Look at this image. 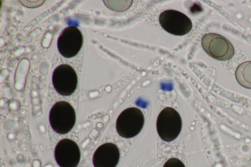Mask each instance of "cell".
I'll list each match as a JSON object with an SVG mask.
<instances>
[{"mask_svg":"<svg viewBox=\"0 0 251 167\" xmlns=\"http://www.w3.org/2000/svg\"><path fill=\"white\" fill-rule=\"evenodd\" d=\"M120 159V151L116 145L107 143L100 145L93 156L94 167H116Z\"/></svg>","mask_w":251,"mask_h":167,"instance_id":"cell-9","label":"cell"},{"mask_svg":"<svg viewBox=\"0 0 251 167\" xmlns=\"http://www.w3.org/2000/svg\"><path fill=\"white\" fill-rule=\"evenodd\" d=\"M159 21L166 31L176 36L187 34L192 28L190 18L182 12L175 10H167L161 13Z\"/></svg>","mask_w":251,"mask_h":167,"instance_id":"cell-5","label":"cell"},{"mask_svg":"<svg viewBox=\"0 0 251 167\" xmlns=\"http://www.w3.org/2000/svg\"><path fill=\"white\" fill-rule=\"evenodd\" d=\"M75 112L73 107L68 102L60 101L51 107L49 114V121L52 129L59 134L69 132L75 124Z\"/></svg>","mask_w":251,"mask_h":167,"instance_id":"cell-1","label":"cell"},{"mask_svg":"<svg viewBox=\"0 0 251 167\" xmlns=\"http://www.w3.org/2000/svg\"><path fill=\"white\" fill-rule=\"evenodd\" d=\"M204 50L211 57L220 61L232 57L234 48L231 43L224 36L213 33L204 35L201 41Z\"/></svg>","mask_w":251,"mask_h":167,"instance_id":"cell-4","label":"cell"},{"mask_svg":"<svg viewBox=\"0 0 251 167\" xmlns=\"http://www.w3.org/2000/svg\"><path fill=\"white\" fill-rule=\"evenodd\" d=\"M57 48L59 53L65 58H72L77 54L83 45V36L75 26L65 28L57 39Z\"/></svg>","mask_w":251,"mask_h":167,"instance_id":"cell-7","label":"cell"},{"mask_svg":"<svg viewBox=\"0 0 251 167\" xmlns=\"http://www.w3.org/2000/svg\"><path fill=\"white\" fill-rule=\"evenodd\" d=\"M163 167H185V166L180 160L172 158L165 162Z\"/></svg>","mask_w":251,"mask_h":167,"instance_id":"cell-12","label":"cell"},{"mask_svg":"<svg viewBox=\"0 0 251 167\" xmlns=\"http://www.w3.org/2000/svg\"><path fill=\"white\" fill-rule=\"evenodd\" d=\"M235 77L242 87L251 89V61H246L240 64L235 71Z\"/></svg>","mask_w":251,"mask_h":167,"instance_id":"cell-10","label":"cell"},{"mask_svg":"<svg viewBox=\"0 0 251 167\" xmlns=\"http://www.w3.org/2000/svg\"><path fill=\"white\" fill-rule=\"evenodd\" d=\"M80 156L79 148L72 140H61L55 147V159L60 167H76L79 163Z\"/></svg>","mask_w":251,"mask_h":167,"instance_id":"cell-8","label":"cell"},{"mask_svg":"<svg viewBox=\"0 0 251 167\" xmlns=\"http://www.w3.org/2000/svg\"><path fill=\"white\" fill-rule=\"evenodd\" d=\"M144 124L142 111L136 107H130L123 111L116 123V130L122 137L130 138L139 133Z\"/></svg>","mask_w":251,"mask_h":167,"instance_id":"cell-3","label":"cell"},{"mask_svg":"<svg viewBox=\"0 0 251 167\" xmlns=\"http://www.w3.org/2000/svg\"><path fill=\"white\" fill-rule=\"evenodd\" d=\"M182 128V120L178 113L170 107L163 109L156 120V130L160 138L166 142L176 139Z\"/></svg>","mask_w":251,"mask_h":167,"instance_id":"cell-2","label":"cell"},{"mask_svg":"<svg viewBox=\"0 0 251 167\" xmlns=\"http://www.w3.org/2000/svg\"><path fill=\"white\" fill-rule=\"evenodd\" d=\"M104 3L110 10L122 12L128 9L131 5L132 0H103Z\"/></svg>","mask_w":251,"mask_h":167,"instance_id":"cell-11","label":"cell"},{"mask_svg":"<svg viewBox=\"0 0 251 167\" xmlns=\"http://www.w3.org/2000/svg\"><path fill=\"white\" fill-rule=\"evenodd\" d=\"M53 86L60 95L69 96L75 91L78 78L74 68L67 64L57 66L53 71L52 76Z\"/></svg>","mask_w":251,"mask_h":167,"instance_id":"cell-6","label":"cell"},{"mask_svg":"<svg viewBox=\"0 0 251 167\" xmlns=\"http://www.w3.org/2000/svg\"><path fill=\"white\" fill-rule=\"evenodd\" d=\"M45 0H20L19 2L26 7L35 8L42 5Z\"/></svg>","mask_w":251,"mask_h":167,"instance_id":"cell-13","label":"cell"}]
</instances>
